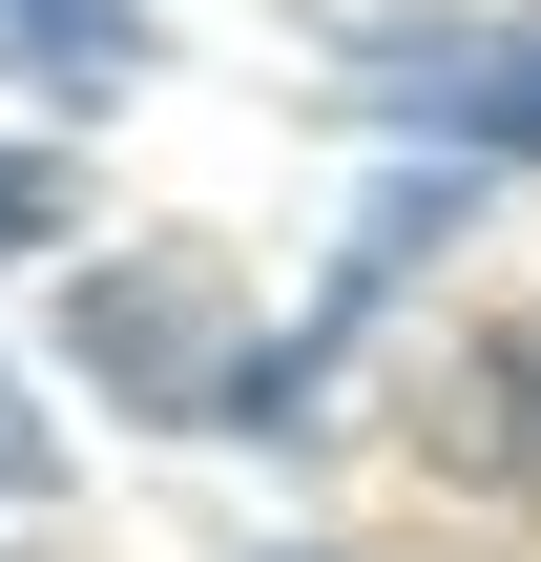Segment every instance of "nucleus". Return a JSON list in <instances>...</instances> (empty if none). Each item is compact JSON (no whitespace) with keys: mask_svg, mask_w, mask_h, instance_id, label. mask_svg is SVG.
I'll return each instance as SVG.
<instances>
[{"mask_svg":"<svg viewBox=\"0 0 541 562\" xmlns=\"http://www.w3.org/2000/svg\"><path fill=\"white\" fill-rule=\"evenodd\" d=\"M0 250H63V167L42 146H0Z\"/></svg>","mask_w":541,"mask_h":562,"instance_id":"f03ea898","label":"nucleus"},{"mask_svg":"<svg viewBox=\"0 0 541 562\" xmlns=\"http://www.w3.org/2000/svg\"><path fill=\"white\" fill-rule=\"evenodd\" d=\"M396 104L480 125V146H541V42H396Z\"/></svg>","mask_w":541,"mask_h":562,"instance_id":"f257e3e1","label":"nucleus"}]
</instances>
